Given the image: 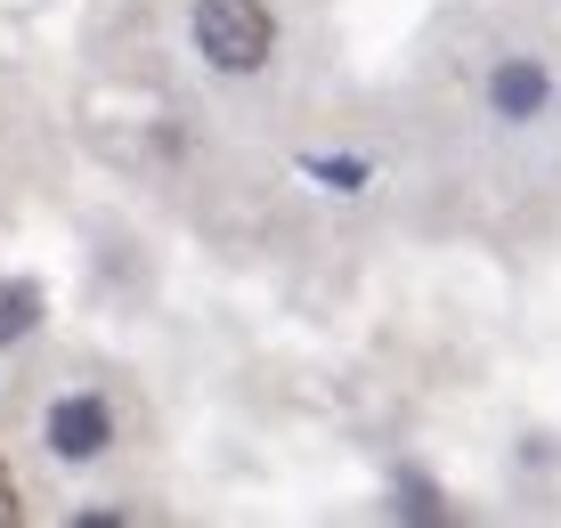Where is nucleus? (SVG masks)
Here are the masks:
<instances>
[{"instance_id":"1","label":"nucleus","mask_w":561,"mask_h":528,"mask_svg":"<svg viewBox=\"0 0 561 528\" xmlns=\"http://www.w3.org/2000/svg\"><path fill=\"white\" fill-rule=\"evenodd\" d=\"M196 49L211 73H261L268 49H277V16L268 0H196Z\"/></svg>"},{"instance_id":"2","label":"nucleus","mask_w":561,"mask_h":528,"mask_svg":"<svg viewBox=\"0 0 561 528\" xmlns=\"http://www.w3.org/2000/svg\"><path fill=\"white\" fill-rule=\"evenodd\" d=\"M42 439H49L57 463H99L106 447H114V406H106V390H66V399L42 415Z\"/></svg>"},{"instance_id":"3","label":"nucleus","mask_w":561,"mask_h":528,"mask_svg":"<svg viewBox=\"0 0 561 528\" xmlns=\"http://www.w3.org/2000/svg\"><path fill=\"white\" fill-rule=\"evenodd\" d=\"M489 106L505 114V123H537V114L553 106V73L537 66V57H505V66L489 73Z\"/></svg>"},{"instance_id":"4","label":"nucleus","mask_w":561,"mask_h":528,"mask_svg":"<svg viewBox=\"0 0 561 528\" xmlns=\"http://www.w3.org/2000/svg\"><path fill=\"white\" fill-rule=\"evenodd\" d=\"M42 318H49V292L42 285H33V277H0V349L25 342V334H42Z\"/></svg>"},{"instance_id":"5","label":"nucleus","mask_w":561,"mask_h":528,"mask_svg":"<svg viewBox=\"0 0 561 528\" xmlns=\"http://www.w3.org/2000/svg\"><path fill=\"white\" fill-rule=\"evenodd\" d=\"M301 180H318L334 195H366L375 187V163H366V154H301Z\"/></svg>"},{"instance_id":"6","label":"nucleus","mask_w":561,"mask_h":528,"mask_svg":"<svg viewBox=\"0 0 561 528\" xmlns=\"http://www.w3.org/2000/svg\"><path fill=\"white\" fill-rule=\"evenodd\" d=\"M399 520H439V487H423V480H399Z\"/></svg>"},{"instance_id":"7","label":"nucleus","mask_w":561,"mask_h":528,"mask_svg":"<svg viewBox=\"0 0 561 528\" xmlns=\"http://www.w3.org/2000/svg\"><path fill=\"white\" fill-rule=\"evenodd\" d=\"M0 504H9V480H0Z\"/></svg>"}]
</instances>
